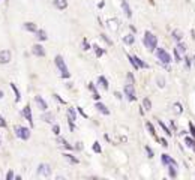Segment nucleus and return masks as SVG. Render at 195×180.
<instances>
[{
  "mask_svg": "<svg viewBox=\"0 0 195 180\" xmlns=\"http://www.w3.org/2000/svg\"><path fill=\"white\" fill-rule=\"evenodd\" d=\"M143 42H144V45H146V48H149L150 51H155V50H156L158 39H156V36H155L153 33L146 32V33H144V39H143Z\"/></svg>",
  "mask_w": 195,
  "mask_h": 180,
  "instance_id": "1",
  "label": "nucleus"
},
{
  "mask_svg": "<svg viewBox=\"0 0 195 180\" xmlns=\"http://www.w3.org/2000/svg\"><path fill=\"white\" fill-rule=\"evenodd\" d=\"M56 66L59 68V71H60V75L63 77V78H69L71 77V74H69L68 71V66H66V63H65V60H63V57L62 56H56Z\"/></svg>",
  "mask_w": 195,
  "mask_h": 180,
  "instance_id": "2",
  "label": "nucleus"
},
{
  "mask_svg": "<svg viewBox=\"0 0 195 180\" xmlns=\"http://www.w3.org/2000/svg\"><path fill=\"white\" fill-rule=\"evenodd\" d=\"M185 53H186V45L179 42L176 50H174V57H176V62H182L185 59Z\"/></svg>",
  "mask_w": 195,
  "mask_h": 180,
  "instance_id": "3",
  "label": "nucleus"
},
{
  "mask_svg": "<svg viewBox=\"0 0 195 180\" xmlns=\"http://www.w3.org/2000/svg\"><path fill=\"white\" fill-rule=\"evenodd\" d=\"M15 134L21 140H29L30 138V131L24 126H15Z\"/></svg>",
  "mask_w": 195,
  "mask_h": 180,
  "instance_id": "4",
  "label": "nucleus"
},
{
  "mask_svg": "<svg viewBox=\"0 0 195 180\" xmlns=\"http://www.w3.org/2000/svg\"><path fill=\"white\" fill-rule=\"evenodd\" d=\"M156 57L161 60L162 63H165V65L171 62V56H170V54H168L164 48H158V50H156Z\"/></svg>",
  "mask_w": 195,
  "mask_h": 180,
  "instance_id": "5",
  "label": "nucleus"
},
{
  "mask_svg": "<svg viewBox=\"0 0 195 180\" xmlns=\"http://www.w3.org/2000/svg\"><path fill=\"white\" fill-rule=\"evenodd\" d=\"M123 92H125V96H126L129 101H135L137 99V96H135V90H134V84H126L125 86V89H123Z\"/></svg>",
  "mask_w": 195,
  "mask_h": 180,
  "instance_id": "6",
  "label": "nucleus"
},
{
  "mask_svg": "<svg viewBox=\"0 0 195 180\" xmlns=\"http://www.w3.org/2000/svg\"><path fill=\"white\" fill-rule=\"evenodd\" d=\"M11 62V51L9 50H2L0 51V63L2 65H6Z\"/></svg>",
  "mask_w": 195,
  "mask_h": 180,
  "instance_id": "7",
  "label": "nucleus"
},
{
  "mask_svg": "<svg viewBox=\"0 0 195 180\" xmlns=\"http://www.w3.org/2000/svg\"><path fill=\"white\" fill-rule=\"evenodd\" d=\"M38 173L41 174V176H50L51 174V168H50V165H47V164H41L39 167H38Z\"/></svg>",
  "mask_w": 195,
  "mask_h": 180,
  "instance_id": "8",
  "label": "nucleus"
},
{
  "mask_svg": "<svg viewBox=\"0 0 195 180\" xmlns=\"http://www.w3.org/2000/svg\"><path fill=\"white\" fill-rule=\"evenodd\" d=\"M32 51H33L35 56H38V57H44V56H45V50H44V47H42V45H39V44L35 45Z\"/></svg>",
  "mask_w": 195,
  "mask_h": 180,
  "instance_id": "9",
  "label": "nucleus"
},
{
  "mask_svg": "<svg viewBox=\"0 0 195 180\" xmlns=\"http://www.w3.org/2000/svg\"><path fill=\"white\" fill-rule=\"evenodd\" d=\"M23 116L29 120V123H30V126H33V117H32V111H30V107L27 105V107H24L23 110Z\"/></svg>",
  "mask_w": 195,
  "mask_h": 180,
  "instance_id": "10",
  "label": "nucleus"
},
{
  "mask_svg": "<svg viewBox=\"0 0 195 180\" xmlns=\"http://www.w3.org/2000/svg\"><path fill=\"white\" fill-rule=\"evenodd\" d=\"M35 102L38 104V107H39V110H42V111H47V108H48V105H47V102L41 98V96H35Z\"/></svg>",
  "mask_w": 195,
  "mask_h": 180,
  "instance_id": "11",
  "label": "nucleus"
},
{
  "mask_svg": "<svg viewBox=\"0 0 195 180\" xmlns=\"http://www.w3.org/2000/svg\"><path fill=\"white\" fill-rule=\"evenodd\" d=\"M162 164L164 165H174V167H177V162L173 158L168 156V155H162Z\"/></svg>",
  "mask_w": 195,
  "mask_h": 180,
  "instance_id": "12",
  "label": "nucleus"
},
{
  "mask_svg": "<svg viewBox=\"0 0 195 180\" xmlns=\"http://www.w3.org/2000/svg\"><path fill=\"white\" fill-rule=\"evenodd\" d=\"M53 3H54V6L57 9H60V11H63V9L68 8V0H54Z\"/></svg>",
  "mask_w": 195,
  "mask_h": 180,
  "instance_id": "13",
  "label": "nucleus"
},
{
  "mask_svg": "<svg viewBox=\"0 0 195 180\" xmlns=\"http://www.w3.org/2000/svg\"><path fill=\"white\" fill-rule=\"evenodd\" d=\"M122 8H123V11H125V14H126L128 18H131V17H132V11H131L129 3H128L126 0H122Z\"/></svg>",
  "mask_w": 195,
  "mask_h": 180,
  "instance_id": "14",
  "label": "nucleus"
},
{
  "mask_svg": "<svg viewBox=\"0 0 195 180\" xmlns=\"http://www.w3.org/2000/svg\"><path fill=\"white\" fill-rule=\"evenodd\" d=\"M68 119H69V123H74L77 120V114H75L74 108H68Z\"/></svg>",
  "mask_w": 195,
  "mask_h": 180,
  "instance_id": "15",
  "label": "nucleus"
},
{
  "mask_svg": "<svg viewBox=\"0 0 195 180\" xmlns=\"http://www.w3.org/2000/svg\"><path fill=\"white\" fill-rule=\"evenodd\" d=\"M24 29L29 30V32H32V33H36V30H38L36 24H33V22H26V24H24Z\"/></svg>",
  "mask_w": 195,
  "mask_h": 180,
  "instance_id": "16",
  "label": "nucleus"
},
{
  "mask_svg": "<svg viewBox=\"0 0 195 180\" xmlns=\"http://www.w3.org/2000/svg\"><path fill=\"white\" fill-rule=\"evenodd\" d=\"M96 108H98L99 111L102 112V114H105V116H108V114H110V111H108V108H107V107L104 105L102 102H98V104H96Z\"/></svg>",
  "mask_w": 195,
  "mask_h": 180,
  "instance_id": "17",
  "label": "nucleus"
},
{
  "mask_svg": "<svg viewBox=\"0 0 195 180\" xmlns=\"http://www.w3.org/2000/svg\"><path fill=\"white\" fill-rule=\"evenodd\" d=\"M11 89L14 90V93H15V101L18 102L20 99H21V95H20V90L17 89V86L14 84V83H11Z\"/></svg>",
  "mask_w": 195,
  "mask_h": 180,
  "instance_id": "18",
  "label": "nucleus"
},
{
  "mask_svg": "<svg viewBox=\"0 0 195 180\" xmlns=\"http://www.w3.org/2000/svg\"><path fill=\"white\" fill-rule=\"evenodd\" d=\"M98 83H99V86H102L105 90L108 89V81H107V78H105V77H102V75H101V77L98 78Z\"/></svg>",
  "mask_w": 195,
  "mask_h": 180,
  "instance_id": "19",
  "label": "nucleus"
},
{
  "mask_svg": "<svg viewBox=\"0 0 195 180\" xmlns=\"http://www.w3.org/2000/svg\"><path fill=\"white\" fill-rule=\"evenodd\" d=\"M134 41H135V36H134V35H126V36H125V38H123V42H125V44H134Z\"/></svg>",
  "mask_w": 195,
  "mask_h": 180,
  "instance_id": "20",
  "label": "nucleus"
},
{
  "mask_svg": "<svg viewBox=\"0 0 195 180\" xmlns=\"http://www.w3.org/2000/svg\"><path fill=\"white\" fill-rule=\"evenodd\" d=\"M36 35H38V39L39 41H47V33L44 30H36Z\"/></svg>",
  "mask_w": 195,
  "mask_h": 180,
  "instance_id": "21",
  "label": "nucleus"
},
{
  "mask_svg": "<svg viewBox=\"0 0 195 180\" xmlns=\"http://www.w3.org/2000/svg\"><path fill=\"white\" fill-rule=\"evenodd\" d=\"M134 59H135V62H137L138 68H144V69H146V68H149V65H147V63H144L141 59H138V57H134Z\"/></svg>",
  "mask_w": 195,
  "mask_h": 180,
  "instance_id": "22",
  "label": "nucleus"
},
{
  "mask_svg": "<svg viewBox=\"0 0 195 180\" xmlns=\"http://www.w3.org/2000/svg\"><path fill=\"white\" fill-rule=\"evenodd\" d=\"M173 38H174L177 42H180V39H182V32H180V30H174V32H173Z\"/></svg>",
  "mask_w": 195,
  "mask_h": 180,
  "instance_id": "23",
  "label": "nucleus"
},
{
  "mask_svg": "<svg viewBox=\"0 0 195 180\" xmlns=\"http://www.w3.org/2000/svg\"><path fill=\"white\" fill-rule=\"evenodd\" d=\"M63 156L66 158V159H68L69 162H72V164H78V159H77V158H74L72 155H69V153H66V155H63Z\"/></svg>",
  "mask_w": 195,
  "mask_h": 180,
  "instance_id": "24",
  "label": "nucleus"
},
{
  "mask_svg": "<svg viewBox=\"0 0 195 180\" xmlns=\"http://www.w3.org/2000/svg\"><path fill=\"white\" fill-rule=\"evenodd\" d=\"M93 48H95V51H96V56H98V57H101L104 54V50L99 47V45H93Z\"/></svg>",
  "mask_w": 195,
  "mask_h": 180,
  "instance_id": "25",
  "label": "nucleus"
},
{
  "mask_svg": "<svg viewBox=\"0 0 195 180\" xmlns=\"http://www.w3.org/2000/svg\"><path fill=\"white\" fill-rule=\"evenodd\" d=\"M143 105H144V110H147V111L152 108V102H150L147 98H146V99H143Z\"/></svg>",
  "mask_w": 195,
  "mask_h": 180,
  "instance_id": "26",
  "label": "nucleus"
},
{
  "mask_svg": "<svg viewBox=\"0 0 195 180\" xmlns=\"http://www.w3.org/2000/svg\"><path fill=\"white\" fill-rule=\"evenodd\" d=\"M158 123H159V126H161L162 129H164V132H165V134H167V135H171V134H173V132H170V129H168V128H167V126H165V125L162 123L161 120H159V122H158Z\"/></svg>",
  "mask_w": 195,
  "mask_h": 180,
  "instance_id": "27",
  "label": "nucleus"
},
{
  "mask_svg": "<svg viewBox=\"0 0 195 180\" xmlns=\"http://www.w3.org/2000/svg\"><path fill=\"white\" fill-rule=\"evenodd\" d=\"M93 150H95L96 153H101V152H102V149H101V146H99V143H98V141H95V144H93Z\"/></svg>",
  "mask_w": 195,
  "mask_h": 180,
  "instance_id": "28",
  "label": "nucleus"
},
{
  "mask_svg": "<svg viewBox=\"0 0 195 180\" xmlns=\"http://www.w3.org/2000/svg\"><path fill=\"white\" fill-rule=\"evenodd\" d=\"M146 126H147V129H149V132H150V134H152L153 137H155V134H156V132H155V128H153V125L147 122V123H146Z\"/></svg>",
  "mask_w": 195,
  "mask_h": 180,
  "instance_id": "29",
  "label": "nucleus"
},
{
  "mask_svg": "<svg viewBox=\"0 0 195 180\" xmlns=\"http://www.w3.org/2000/svg\"><path fill=\"white\" fill-rule=\"evenodd\" d=\"M128 59H129V62H131V65H132V66H134V68H135V69H137V71H138L140 68L137 66V62H135V59H134V57H132V56H128Z\"/></svg>",
  "mask_w": 195,
  "mask_h": 180,
  "instance_id": "30",
  "label": "nucleus"
},
{
  "mask_svg": "<svg viewBox=\"0 0 195 180\" xmlns=\"http://www.w3.org/2000/svg\"><path fill=\"white\" fill-rule=\"evenodd\" d=\"M83 50H84V51L90 50V44L87 42V39H84V41H83Z\"/></svg>",
  "mask_w": 195,
  "mask_h": 180,
  "instance_id": "31",
  "label": "nucleus"
},
{
  "mask_svg": "<svg viewBox=\"0 0 195 180\" xmlns=\"http://www.w3.org/2000/svg\"><path fill=\"white\" fill-rule=\"evenodd\" d=\"M185 143H186V146H189V147H194L195 146V143L191 140V138H185Z\"/></svg>",
  "mask_w": 195,
  "mask_h": 180,
  "instance_id": "32",
  "label": "nucleus"
},
{
  "mask_svg": "<svg viewBox=\"0 0 195 180\" xmlns=\"http://www.w3.org/2000/svg\"><path fill=\"white\" fill-rule=\"evenodd\" d=\"M176 174H177V171H176V167H174V165H170V176L176 177Z\"/></svg>",
  "mask_w": 195,
  "mask_h": 180,
  "instance_id": "33",
  "label": "nucleus"
},
{
  "mask_svg": "<svg viewBox=\"0 0 195 180\" xmlns=\"http://www.w3.org/2000/svg\"><path fill=\"white\" fill-rule=\"evenodd\" d=\"M44 119H45V122H48V123H51V122H53V116H51L50 112H48V114H45V116H44Z\"/></svg>",
  "mask_w": 195,
  "mask_h": 180,
  "instance_id": "34",
  "label": "nucleus"
},
{
  "mask_svg": "<svg viewBox=\"0 0 195 180\" xmlns=\"http://www.w3.org/2000/svg\"><path fill=\"white\" fill-rule=\"evenodd\" d=\"M53 132L56 135L60 134V128H59V125H53Z\"/></svg>",
  "mask_w": 195,
  "mask_h": 180,
  "instance_id": "35",
  "label": "nucleus"
},
{
  "mask_svg": "<svg viewBox=\"0 0 195 180\" xmlns=\"http://www.w3.org/2000/svg\"><path fill=\"white\" fill-rule=\"evenodd\" d=\"M156 83H158V86H159V87H164V86H165V80H164V78H158V80H156Z\"/></svg>",
  "mask_w": 195,
  "mask_h": 180,
  "instance_id": "36",
  "label": "nucleus"
},
{
  "mask_svg": "<svg viewBox=\"0 0 195 180\" xmlns=\"http://www.w3.org/2000/svg\"><path fill=\"white\" fill-rule=\"evenodd\" d=\"M146 152H147L149 158H153V150H152V149H150L149 146H146Z\"/></svg>",
  "mask_w": 195,
  "mask_h": 180,
  "instance_id": "37",
  "label": "nucleus"
},
{
  "mask_svg": "<svg viewBox=\"0 0 195 180\" xmlns=\"http://www.w3.org/2000/svg\"><path fill=\"white\" fill-rule=\"evenodd\" d=\"M189 129H191V134H192V137L195 138V126L192 123H189Z\"/></svg>",
  "mask_w": 195,
  "mask_h": 180,
  "instance_id": "38",
  "label": "nucleus"
},
{
  "mask_svg": "<svg viewBox=\"0 0 195 180\" xmlns=\"http://www.w3.org/2000/svg\"><path fill=\"white\" fill-rule=\"evenodd\" d=\"M0 128H6V122H5V119L0 116Z\"/></svg>",
  "mask_w": 195,
  "mask_h": 180,
  "instance_id": "39",
  "label": "nucleus"
},
{
  "mask_svg": "<svg viewBox=\"0 0 195 180\" xmlns=\"http://www.w3.org/2000/svg\"><path fill=\"white\" fill-rule=\"evenodd\" d=\"M174 107H176V111L177 112H182V105H180V104H176Z\"/></svg>",
  "mask_w": 195,
  "mask_h": 180,
  "instance_id": "40",
  "label": "nucleus"
},
{
  "mask_svg": "<svg viewBox=\"0 0 195 180\" xmlns=\"http://www.w3.org/2000/svg\"><path fill=\"white\" fill-rule=\"evenodd\" d=\"M6 179H8V180H12V179H14V173H12V171H9V173L6 174Z\"/></svg>",
  "mask_w": 195,
  "mask_h": 180,
  "instance_id": "41",
  "label": "nucleus"
},
{
  "mask_svg": "<svg viewBox=\"0 0 195 180\" xmlns=\"http://www.w3.org/2000/svg\"><path fill=\"white\" fill-rule=\"evenodd\" d=\"M101 36H102V39H104V41H105V42H107V44H108V45L111 44V41H110V39H108V38H107L105 35H101Z\"/></svg>",
  "mask_w": 195,
  "mask_h": 180,
  "instance_id": "42",
  "label": "nucleus"
},
{
  "mask_svg": "<svg viewBox=\"0 0 195 180\" xmlns=\"http://www.w3.org/2000/svg\"><path fill=\"white\" fill-rule=\"evenodd\" d=\"M159 141L162 143V146H164V147H167V146H168V144H167V140H165V138H161Z\"/></svg>",
  "mask_w": 195,
  "mask_h": 180,
  "instance_id": "43",
  "label": "nucleus"
},
{
  "mask_svg": "<svg viewBox=\"0 0 195 180\" xmlns=\"http://www.w3.org/2000/svg\"><path fill=\"white\" fill-rule=\"evenodd\" d=\"M104 5H105L104 2H101V3H98V8H104Z\"/></svg>",
  "mask_w": 195,
  "mask_h": 180,
  "instance_id": "44",
  "label": "nucleus"
},
{
  "mask_svg": "<svg viewBox=\"0 0 195 180\" xmlns=\"http://www.w3.org/2000/svg\"><path fill=\"white\" fill-rule=\"evenodd\" d=\"M75 149H78V150H80V149H81V143H77V146H75Z\"/></svg>",
  "mask_w": 195,
  "mask_h": 180,
  "instance_id": "45",
  "label": "nucleus"
},
{
  "mask_svg": "<svg viewBox=\"0 0 195 180\" xmlns=\"http://www.w3.org/2000/svg\"><path fill=\"white\" fill-rule=\"evenodd\" d=\"M0 98H3V92L2 90H0Z\"/></svg>",
  "mask_w": 195,
  "mask_h": 180,
  "instance_id": "46",
  "label": "nucleus"
}]
</instances>
